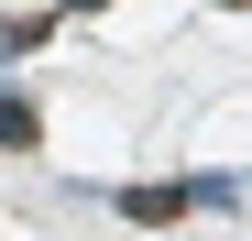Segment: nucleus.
<instances>
[{"label":"nucleus","instance_id":"f257e3e1","mask_svg":"<svg viewBox=\"0 0 252 241\" xmlns=\"http://www.w3.org/2000/svg\"><path fill=\"white\" fill-rule=\"evenodd\" d=\"M197 209V186H121V219H143V230H176Z\"/></svg>","mask_w":252,"mask_h":241},{"label":"nucleus","instance_id":"7ed1b4c3","mask_svg":"<svg viewBox=\"0 0 252 241\" xmlns=\"http://www.w3.org/2000/svg\"><path fill=\"white\" fill-rule=\"evenodd\" d=\"M66 11H99V0H66Z\"/></svg>","mask_w":252,"mask_h":241},{"label":"nucleus","instance_id":"f03ea898","mask_svg":"<svg viewBox=\"0 0 252 241\" xmlns=\"http://www.w3.org/2000/svg\"><path fill=\"white\" fill-rule=\"evenodd\" d=\"M33 143H44V110L22 88H0V153H33Z\"/></svg>","mask_w":252,"mask_h":241}]
</instances>
